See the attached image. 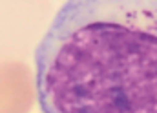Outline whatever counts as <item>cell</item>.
Segmentation results:
<instances>
[{
    "label": "cell",
    "mask_w": 157,
    "mask_h": 113,
    "mask_svg": "<svg viewBox=\"0 0 157 113\" xmlns=\"http://www.w3.org/2000/svg\"><path fill=\"white\" fill-rule=\"evenodd\" d=\"M42 113H157V0H66L35 49Z\"/></svg>",
    "instance_id": "cell-1"
},
{
    "label": "cell",
    "mask_w": 157,
    "mask_h": 113,
    "mask_svg": "<svg viewBox=\"0 0 157 113\" xmlns=\"http://www.w3.org/2000/svg\"><path fill=\"white\" fill-rule=\"evenodd\" d=\"M37 100L35 75L18 60H0V113H29Z\"/></svg>",
    "instance_id": "cell-2"
}]
</instances>
